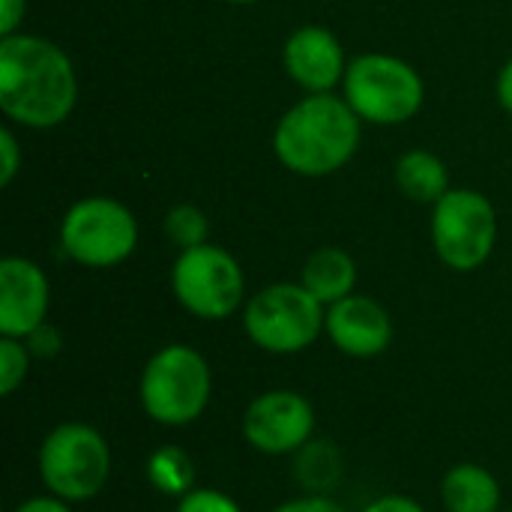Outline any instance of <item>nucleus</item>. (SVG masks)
<instances>
[{"instance_id":"obj_2","label":"nucleus","mask_w":512,"mask_h":512,"mask_svg":"<svg viewBox=\"0 0 512 512\" xmlns=\"http://www.w3.org/2000/svg\"><path fill=\"white\" fill-rule=\"evenodd\" d=\"M360 144V117L330 93L297 102L276 126L273 147L285 168L303 177H324L342 168Z\"/></svg>"},{"instance_id":"obj_20","label":"nucleus","mask_w":512,"mask_h":512,"mask_svg":"<svg viewBox=\"0 0 512 512\" xmlns=\"http://www.w3.org/2000/svg\"><path fill=\"white\" fill-rule=\"evenodd\" d=\"M177 512H243L234 498L216 489H192L177 501Z\"/></svg>"},{"instance_id":"obj_7","label":"nucleus","mask_w":512,"mask_h":512,"mask_svg":"<svg viewBox=\"0 0 512 512\" xmlns=\"http://www.w3.org/2000/svg\"><path fill=\"white\" fill-rule=\"evenodd\" d=\"M174 294L186 312L204 321L231 318L243 303V270L240 264L219 246L201 243L183 249L171 273Z\"/></svg>"},{"instance_id":"obj_10","label":"nucleus","mask_w":512,"mask_h":512,"mask_svg":"<svg viewBox=\"0 0 512 512\" xmlns=\"http://www.w3.org/2000/svg\"><path fill=\"white\" fill-rule=\"evenodd\" d=\"M315 432V408L294 390H267L255 396L243 414V438L264 456H288L303 450Z\"/></svg>"},{"instance_id":"obj_17","label":"nucleus","mask_w":512,"mask_h":512,"mask_svg":"<svg viewBox=\"0 0 512 512\" xmlns=\"http://www.w3.org/2000/svg\"><path fill=\"white\" fill-rule=\"evenodd\" d=\"M147 480L156 492L183 498L195 489V465L180 447H159L147 459Z\"/></svg>"},{"instance_id":"obj_19","label":"nucleus","mask_w":512,"mask_h":512,"mask_svg":"<svg viewBox=\"0 0 512 512\" xmlns=\"http://www.w3.org/2000/svg\"><path fill=\"white\" fill-rule=\"evenodd\" d=\"M165 231H168V237H171L177 246L192 249V246H201V243H204V237H207V219H204V213H201L198 207L180 204V207H174V210L168 213Z\"/></svg>"},{"instance_id":"obj_16","label":"nucleus","mask_w":512,"mask_h":512,"mask_svg":"<svg viewBox=\"0 0 512 512\" xmlns=\"http://www.w3.org/2000/svg\"><path fill=\"white\" fill-rule=\"evenodd\" d=\"M396 183L408 198L423 201V204H432V201L438 204L450 192V177H447L444 162L426 150H411L399 159Z\"/></svg>"},{"instance_id":"obj_5","label":"nucleus","mask_w":512,"mask_h":512,"mask_svg":"<svg viewBox=\"0 0 512 512\" xmlns=\"http://www.w3.org/2000/svg\"><path fill=\"white\" fill-rule=\"evenodd\" d=\"M327 306L303 285H270L258 291L243 312L246 336L267 354H300L324 330Z\"/></svg>"},{"instance_id":"obj_12","label":"nucleus","mask_w":512,"mask_h":512,"mask_svg":"<svg viewBox=\"0 0 512 512\" xmlns=\"http://www.w3.org/2000/svg\"><path fill=\"white\" fill-rule=\"evenodd\" d=\"M324 333L342 354L357 357V360L378 357L393 342V324H390L387 309L378 300L363 297V294H351L327 306Z\"/></svg>"},{"instance_id":"obj_14","label":"nucleus","mask_w":512,"mask_h":512,"mask_svg":"<svg viewBox=\"0 0 512 512\" xmlns=\"http://www.w3.org/2000/svg\"><path fill=\"white\" fill-rule=\"evenodd\" d=\"M501 483L492 471L474 462L453 465L441 480V501L447 512H501Z\"/></svg>"},{"instance_id":"obj_21","label":"nucleus","mask_w":512,"mask_h":512,"mask_svg":"<svg viewBox=\"0 0 512 512\" xmlns=\"http://www.w3.org/2000/svg\"><path fill=\"white\" fill-rule=\"evenodd\" d=\"M24 345H27V351L33 354V357H39V360H51V357H57L60 354V333L51 327V324H42V327H36L27 339H24Z\"/></svg>"},{"instance_id":"obj_18","label":"nucleus","mask_w":512,"mask_h":512,"mask_svg":"<svg viewBox=\"0 0 512 512\" xmlns=\"http://www.w3.org/2000/svg\"><path fill=\"white\" fill-rule=\"evenodd\" d=\"M30 351L24 345V339H9V336H0V393L3 396H12L24 378H27V369H30Z\"/></svg>"},{"instance_id":"obj_6","label":"nucleus","mask_w":512,"mask_h":512,"mask_svg":"<svg viewBox=\"0 0 512 512\" xmlns=\"http://www.w3.org/2000/svg\"><path fill=\"white\" fill-rule=\"evenodd\" d=\"M345 102L360 120L396 126L417 114L423 81L399 57L363 54L345 72Z\"/></svg>"},{"instance_id":"obj_3","label":"nucleus","mask_w":512,"mask_h":512,"mask_svg":"<svg viewBox=\"0 0 512 512\" xmlns=\"http://www.w3.org/2000/svg\"><path fill=\"white\" fill-rule=\"evenodd\" d=\"M210 393V363L189 345H168L156 351L147 360L138 384L144 414L168 429L195 423L207 411Z\"/></svg>"},{"instance_id":"obj_11","label":"nucleus","mask_w":512,"mask_h":512,"mask_svg":"<svg viewBox=\"0 0 512 512\" xmlns=\"http://www.w3.org/2000/svg\"><path fill=\"white\" fill-rule=\"evenodd\" d=\"M51 303L45 273L27 258L0 261V336L27 339L45 324Z\"/></svg>"},{"instance_id":"obj_22","label":"nucleus","mask_w":512,"mask_h":512,"mask_svg":"<svg viewBox=\"0 0 512 512\" xmlns=\"http://www.w3.org/2000/svg\"><path fill=\"white\" fill-rule=\"evenodd\" d=\"M273 512H345V507H342V504H336L333 498H324V495H309V498L288 501V504L276 507Z\"/></svg>"},{"instance_id":"obj_26","label":"nucleus","mask_w":512,"mask_h":512,"mask_svg":"<svg viewBox=\"0 0 512 512\" xmlns=\"http://www.w3.org/2000/svg\"><path fill=\"white\" fill-rule=\"evenodd\" d=\"M15 512H72L66 501L54 498V495H42V498H30L24 504H18Z\"/></svg>"},{"instance_id":"obj_27","label":"nucleus","mask_w":512,"mask_h":512,"mask_svg":"<svg viewBox=\"0 0 512 512\" xmlns=\"http://www.w3.org/2000/svg\"><path fill=\"white\" fill-rule=\"evenodd\" d=\"M498 99H501V105L512 114V60L504 66V72L498 78Z\"/></svg>"},{"instance_id":"obj_13","label":"nucleus","mask_w":512,"mask_h":512,"mask_svg":"<svg viewBox=\"0 0 512 512\" xmlns=\"http://www.w3.org/2000/svg\"><path fill=\"white\" fill-rule=\"evenodd\" d=\"M285 69L309 93H327L345 72L342 45L324 27H300L285 42Z\"/></svg>"},{"instance_id":"obj_1","label":"nucleus","mask_w":512,"mask_h":512,"mask_svg":"<svg viewBox=\"0 0 512 512\" xmlns=\"http://www.w3.org/2000/svg\"><path fill=\"white\" fill-rule=\"evenodd\" d=\"M78 81L69 57L39 36H3L0 108L21 126L48 129L75 108Z\"/></svg>"},{"instance_id":"obj_9","label":"nucleus","mask_w":512,"mask_h":512,"mask_svg":"<svg viewBox=\"0 0 512 512\" xmlns=\"http://www.w3.org/2000/svg\"><path fill=\"white\" fill-rule=\"evenodd\" d=\"M498 219L480 192L453 189L435 204L432 216V243L438 258L453 270H477L495 249Z\"/></svg>"},{"instance_id":"obj_8","label":"nucleus","mask_w":512,"mask_h":512,"mask_svg":"<svg viewBox=\"0 0 512 512\" xmlns=\"http://www.w3.org/2000/svg\"><path fill=\"white\" fill-rule=\"evenodd\" d=\"M135 240H138V225L132 213L111 198L78 201L60 225L63 252L72 261L93 270L126 261L135 249Z\"/></svg>"},{"instance_id":"obj_29","label":"nucleus","mask_w":512,"mask_h":512,"mask_svg":"<svg viewBox=\"0 0 512 512\" xmlns=\"http://www.w3.org/2000/svg\"><path fill=\"white\" fill-rule=\"evenodd\" d=\"M507 512H512V510H507Z\"/></svg>"},{"instance_id":"obj_28","label":"nucleus","mask_w":512,"mask_h":512,"mask_svg":"<svg viewBox=\"0 0 512 512\" xmlns=\"http://www.w3.org/2000/svg\"><path fill=\"white\" fill-rule=\"evenodd\" d=\"M228 3H255V0H228Z\"/></svg>"},{"instance_id":"obj_23","label":"nucleus","mask_w":512,"mask_h":512,"mask_svg":"<svg viewBox=\"0 0 512 512\" xmlns=\"http://www.w3.org/2000/svg\"><path fill=\"white\" fill-rule=\"evenodd\" d=\"M0 156H3L0 183L6 186V183L15 177V171H18V144H15V138H12V132H9V129H3V132H0Z\"/></svg>"},{"instance_id":"obj_24","label":"nucleus","mask_w":512,"mask_h":512,"mask_svg":"<svg viewBox=\"0 0 512 512\" xmlns=\"http://www.w3.org/2000/svg\"><path fill=\"white\" fill-rule=\"evenodd\" d=\"M363 512H426L414 498H405V495H384L378 501H372Z\"/></svg>"},{"instance_id":"obj_15","label":"nucleus","mask_w":512,"mask_h":512,"mask_svg":"<svg viewBox=\"0 0 512 512\" xmlns=\"http://www.w3.org/2000/svg\"><path fill=\"white\" fill-rule=\"evenodd\" d=\"M354 282H357L354 258L342 249H333V246L312 252L306 267H303V279H300V285L312 297H318L324 306H333V303L351 297Z\"/></svg>"},{"instance_id":"obj_4","label":"nucleus","mask_w":512,"mask_h":512,"mask_svg":"<svg viewBox=\"0 0 512 512\" xmlns=\"http://www.w3.org/2000/svg\"><path fill=\"white\" fill-rule=\"evenodd\" d=\"M111 474V450L102 432L87 423L54 426L39 447V480L48 495L81 504L96 498Z\"/></svg>"},{"instance_id":"obj_25","label":"nucleus","mask_w":512,"mask_h":512,"mask_svg":"<svg viewBox=\"0 0 512 512\" xmlns=\"http://www.w3.org/2000/svg\"><path fill=\"white\" fill-rule=\"evenodd\" d=\"M21 15H24V0H0V33L12 36Z\"/></svg>"}]
</instances>
